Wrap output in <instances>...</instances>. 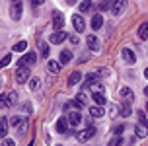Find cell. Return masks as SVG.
Listing matches in <instances>:
<instances>
[{
  "instance_id": "1",
  "label": "cell",
  "mask_w": 148,
  "mask_h": 146,
  "mask_svg": "<svg viewBox=\"0 0 148 146\" xmlns=\"http://www.w3.org/2000/svg\"><path fill=\"white\" fill-rule=\"evenodd\" d=\"M31 74H29V66H18V70H16V82L18 84H25V82H29Z\"/></svg>"
},
{
  "instance_id": "2",
  "label": "cell",
  "mask_w": 148,
  "mask_h": 146,
  "mask_svg": "<svg viewBox=\"0 0 148 146\" xmlns=\"http://www.w3.org/2000/svg\"><path fill=\"white\" fill-rule=\"evenodd\" d=\"M127 4H129V0H113V2H111V14L121 16L127 10Z\"/></svg>"
},
{
  "instance_id": "3",
  "label": "cell",
  "mask_w": 148,
  "mask_h": 146,
  "mask_svg": "<svg viewBox=\"0 0 148 146\" xmlns=\"http://www.w3.org/2000/svg\"><path fill=\"white\" fill-rule=\"evenodd\" d=\"M10 18H12L14 22H18V20L22 18V2H20V0H14V2L10 4Z\"/></svg>"
},
{
  "instance_id": "4",
  "label": "cell",
  "mask_w": 148,
  "mask_h": 146,
  "mask_svg": "<svg viewBox=\"0 0 148 146\" xmlns=\"http://www.w3.org/2000/svg\"><path fill=\"white\" fill-rule=\"evenodd\" d=\"M121 58H123L125 64H134V62H136V55H134V51L129 49V47H125V49L121 51Z\"/></svg>"
},
{
  "instance_id": "5",
  "label": "cell",
  "mask_w": 148,
  "mask_h": 146,
  "mask_svg": "<svg viewBox=\"0 0 148 146\" xmlns=\"http://www.w3.org/2000/svg\"><path fill=\"white\" fill-rule=\"evenodd\" d=\"M72 25H74V31H78V33H84L86 31V22H84V18L80 14L72 16Z\"/></svg>"
},
{
  "instance_id": "6",
  "label": "cell",
  "mask_w": 148,
  "mask_h": 146,
  "mask_svg": "<svg viewBox=\"0 0 148 146\" xmlns=\"http://www.w3.org/2000/svg\"><path fill=\"white\" fill-rule=\"evenodd\" d=\"M68 35H66V31H55V33H51V37H49V43H55V45H60L62 41H66Z\"/></svg>"
},
{
  "instance_id": "7",
  "label": "cell",
  "mask_w": 148,
  "mask_h": 146,
  "mask_svg": "<svg viewBox=\"0 0 148 146\" xmlns=\"http://www.w3.org/2000/svg\"><path fill=\"white\" fill-rule=\"evenodd\" d=\"M37 62V55L35 53H27L25 57H22L20 60H18V64L20 66H33Z\"/></svg>"
},
{
  "instance_id": "8",
  "label": "cell",
  "mask_w": 148,
  "mask_h": 146,
  "mask_svg": "<svg viewBox=\"0 0 148 146\" xmlns=\"http://www.w3.org/2000/svg\"><path fill=\"white\" fill-rule=\"evenodd\" d=\"M86 45L90 47V51H94V53H97L99 49H101V43H99V39H97L96 35H88L86 37Z\"/></svg>"
},
{
  "instance_id": "9",
  "label": "cell",
  "mask_w": 148,
  "mask_h": 146,
  "mask_svg": "<svg viewBox=\"0 0 148 146\" xmlns=\"http://www.w3.org/2000/svg\"><path fill=\"white\" fill-rule=\"evenodd\" d=\"M62 25H64V14L62 12H53V27L57 29H62Z\"/></svg>"
},
{
  "instance_id": "10",
  "label": "cell",
  "mask_w": 148,
  "mask_h": 146,
  "mask_svg": "<svg viewBox=\"0 0 148 146\" xmlns=\"http://www.w3.org/2000/svg\"><path fill=\"white\" fill-rule=\"evenodd\" d=\"M99 78H97V74H86V78L82 82V90H86V88H92L94 84H97Z\"/></svg>"
},
{
  "instance_id": "11",
  "label": "cell",
  "mask_w": 148,
  "mask_h": 146,
  "mask_svg": "<svg viewBox=\"0 0 148 146\" xmlns=\"http://www.w3.org/2000/svg\"><path fill=\"white\" fill-rule=\"evenodd\" d=\"M94 134H96V129H94V127H88V129H84V131L78 132V140H80V142H86V140L92 138Z\"/></svg>"
},
{
  "instance_id": "12",
  "label": "cell",
  "mask_w": 148,
  "mask_h": 146,
  "mask_svg": "<svg viewBox=\"0 0 148 146\" xmlns=\"http://www.w3.org/2000/svg\"><path fill=\"white\" fill-rule=\"evenodd\" d=\"M55 131L60 132V134H64V132L68 131V119H64V117H60V119H57V125H55Z\"/></svg>"
},
{
  "instance_id": "13",
  "label": "cell",
  "mask_w": 148,
  "mask_h": 146,
  "mask_svg": "<svg viewBox=\"0 0 148 146\" xmlns=\"http://www.w3.org/2000/svg\"><path fill=\"white\" fill-rule=\"evenodd\" d=\"M82 123V115L78 111H70V115H68V125L70 127H78Z\"/></svg>"
},
{
  "instance_id": "14",
  "label": "cell",
  "mask_w": 148,
  "mask_h": 146,
  "mask_svg": "<svg viewBox=\"0 0 148 146\" xmlns=\"http://www.w3.org/2000/svg\"><path fill=\"white\" fill-rule=\"evenodd\" d=\"M134 136L136 138H146L148 136V129H146V125H134Z\"/></svg>"
},
{
  "instance_id": "15",
  "label": "cell",
  "mask_w": 148,
  "mask_h": 146,
  "mask_svg": "<svg viewBox=\"0 0 148 146\" xmlns=\"http://www.w3.org/2000/svg\"><path fill=\"white\" fill-rule=\"evenodd\" d=\"M136 35H138V39H140V41H146V39H148V22H142L140 25H138Z\"/></svg>"
},
{
  "instance_id": "16",
  "label": "cell",
  "mask_w": 148,
  "mask_h": 146,
  "mask_svg": "<svg viewBox=\"0 0 148 146\" xmlns=\"http://www.w3.org/2000/svg\"><path fill=\"white\" fill-rule=\"evenodd\" d=\"M131 113H133V105H131V101H127V99H125V103L119 107V115H121V117H129Z\"/></svg>"
},
{
  "instance_id": "17",
  "label": "cell",
  "mask_w": 148,
  "mask_h": 146,
  "mask_svg": "<svg viewBox=\"0 0 148 146\" xmlns=\"http://www.w3.org/2000/svg\"><path fill=\"white\" fill-rule=\"evenodd\" d=\"M82 82V74L78 70H74L70 76H68V86H76V84H80Z\"/></svg>"
},
{
  "instance_id": "18",
  "label": "cell",
  "mask_w": 148,
  "mask_h": 146,
  "mask_svg": "<svg viewBox=\"0 0 148 146\" xmlns=\"http://www.w3.org/2000/svg\"><path fill=\"white\" fill-rule=\"evenodd\" d=\"M103 107L101 105H94V107H90V117H94V119H97V117H103Z\"/></svg>"
},
{
  "instance_id": "19",
  "label": "cell",
  "mask_w": 148,
  "mask_h": 146,
  "mask_svg": "<svg viewBox=\"0 0 148 146\" xmlns=\"http://www.w3.org/2000/svg\"><path fill=\"white\" fill-rule=\"evenodd\" d=\"M8 127H10V125H8V117H2V119H0V136H2V138L8 136Z\"/></svg>"
},
{
  "instance_id": "20",
  "label": "cell",
  "mask_w": 148,
  "mask_h": 146,
  "mask_svg": "<svg viewBox=\"0 0 148 146\" xmlns=\"http://www.w3.org/2000/svg\"><path fill=\"white\" fill-rule=\"evenodd\" d=\"M70 60H72V53L68 51V49H64V51L60 53V58H59V62H60V64H68Z\"/></svg>"
},
{
  "instance_id": "21",
  "label": "cell",
  "mask_w": 148,
  "mask_h": 146,
  "mask_svg": "<svg viewBox=\"0 0 148 146\" xmlns=\"http://www.w3.org/2000/svg\"><path fill=\"white\" fill-rule=\"evenodd\" d=\"M47 68H49L51 74H59L60 72V62H57V60H49V62H47Z\"/></svg>"
},
{
  "instance_id": "22",
  "label": "cell",
  "mask_w": 148,
  "mask_h": 146,
  "mask_svg": "<svg viewBox=\"0 0 148 146\" xmlns=\"http://www.w3.org/2000/svg\"><path fill=\"white\" fill-rule=\"evenodd\" d=\"M10 105H12L10 95H8V94H0V109H8Z\"/></svg>"
},
{
  "instance_id": "23",
  "label": "cell",
  "mask_w": 148,
  "mask_h": 146,
  "mask_svg": "<svg viewBox=\"0 0 148 146\" xmlns=\"http://www.w3.org/2000/svg\"><path fill=\"white\" fill-rule=\"evenodd\" d=\"M92 97H94L96 105H101V107L105 105V95L101 94V92H94V94H92Z\"/></svg>"
},
{
  "instance_id": "24",
  "label": "cell",
  "mask_w": 148,
  "mask_h": 146,
  "mask_svg": "<svg viewBox=\"0 0 148 146\" xmlns=\"http://www.w3.org/2000/svg\"><path fill=\"white\" fill-rule=\"evenodd\" d=\"M101 25H103V18H101V16H94V18H92V29L97 31Z\"/></svg>"
},
{
  "instance_id": "25",
  "label": "cell",
  "mask_w": 148,
  "mask_h": 146,
  "mask_svg": "<svg viewBox=\"0 0 148 146\" xmlns=\"http://www.w3.org/2000/svg\"><path fill=\"white\" fill-rule=\"evenodd\" d=\"M64 109H66V111H70V109H72V111H78V109H84V107H82L76 99H72V101H68L66 105H64Z\"/></svg>"
},
{
  "instance_id": "26",
  "label": "cell",
  "mask_w": 148,
  "mask_h": 146,
  "mask_svg": "<svg viewBox=\"0 0 148 146\" xmlns=\"http://www.w3.org/2000/svg\"><path fill=\"white\" fill-rule=\"evenodd\" d=\"M123 140H125V138H123L121 134H115V136L107 142V146H121V144H123Z\"/></svg>"
},
{
  "instance_id": "27",
  "label": "cell",
  "mask_w": 148,
  "mask_h": 146,
  "mask_svg": "<svg viewBox=\"0 0 148 146\" xmlns=\"http://www.w3.org/2000/svg\"><path fill=\"white\" fill-rule=\"evenodd\" d=\"M49 51H51V49H49V43H39V55H41V57H49Z\"/></svg>"
},
{
  "instance_id": "28",
  "label": "cell",
  "mask_w": 148,
  "mask_h": 146,
  "mask_svg": "<svg viewBox=\"0 0 148 146\" xmlns=\"http://www.w3.org/2000/svg\"><path fill=\"white\" fill-rule=\"evenodd\" d=\"M121 97L127 99V101H131V99H133V92H131V88H121Z\"/></svg>"
},
{
  "instance_id": "29",
  "label": "cell",
  "mask_w": 148,
  "mask_h": 146,
  "mask_svg": "<svg viewBox=\"0 0 148 146\" xmlns=\"http://www.w3.org/2000/svg\"><path fill=\"white\" fill-rule=\"evenodd\" d=\"M12 49H14L16 53H23L25 49H27V43H25V41H18V43H16Z\"/></svg>"
},
{
  "instance_id": "30",
  "label": "cell",
  "mask_w": 148,
  "mask_h": 146,
  "mask_svg": "<svg viewBox=\"0 0 148 146\" xmlns=\"http://www.w3.org/2000/svg\"><path fill=\"white\" fill-rule=\"evenodd\" d=\"M10 62H12V55L8 53V55H4V57H2V60H0V68H6Z\"/></svg>"
},
{
  "instance_id": "31",
  "label": "cell",
  "mask_w": 148,
  "mask_h": 146,
  "mask_svg": "<svg viewBox=\"0 0 148 146\" xmlns=\"http://www.w3.org/2000/svg\"><path fill=\"white\" fill-rule=\"evenodd\" d=\"M111 2H113V0H101V2H99V12L111 10Z\"/></svg>"
},
{
  "instance_id": "32",
  "label": "cell",
  "mask_w": 148,
  "mask_h": 146,
  "mask_svg": "<svg viewBox=\"0 0 148 146\" xmlns=\"http://www.w3.org/2000/svg\"><path fill=\"white\" fill-rule=\"evenodd\" d=\"M76 101L80 103L82 107H86V103H88V97H86V94H76Z\"/></svg>"
},
{
  "instance_id": "33",
  "label": "cell",
  "mask_w": 148,
  "mask_h": 146,
  "mask_svg": "<svg viewBox=\"0 0 148 146\" xmlns=\"http://www.w3.org/2000/svg\"><path fill=\"white\" fill-rule=\"evenodd\" d=\"M90 8H92V2H90V0H84L80 4V12H88Z\"/></svg>"
},
{
  "instance_id": "34",
  "label": "cell",
  "mask_w": 148,
  "mask_h": 146,
  "mask_svg": "<svg viewBox=\"0 0 148 146\" xmlns=\"http://www.w3.org/2000/svg\"><path fill=\"white\" fill-rule=\"evenodd\" d=\"M39 86H41V82H39V78H31V80H29V88H31V90H37Z\"/></svg>"
},
{
  "instance_id": "35",
  "label": "cell",
  "mask_w": 148,
  "mask_h": 146,
  "mask_svg": "<svg viewBox=\"0 0 148 146\" xmlns=\"http://www.w3.org/2000/svg\"><path fill=\"white\" fill-rule=\"evenodd\" d=\"M10 125H12V127H20V125H22V117H12V119H10Z\"/></svg>"
},
{
  "instance_id": "36",
  "label": "cell",
  "mask_w": 148,
  "mask_h": 146,
  "mask_svg": "<svg viewBox=\"0 0 148 146\" xmlns=\"http://www.w3.org/2000/svg\"><path fill=\"white\" fill-rule=\"evenodd\" d=\"M123 131H125V125H115L113 127V132L115 134H123Z\"/></svg>"
},
{
  "instance_id": "37",
  "label": "cell",
  "mask_w": 148,
  "mask_h": 146,
  "mask_svg": "<svg viewBox=\"0 0 148 146\" xmlns=\"http://www.w3.org/2000/svg\"><path fill=\"white\" fill-rule=\"evenodd\" d=\"M2 146H16V142L12 138H8V136H4V140H2Z\"/></svg>"
},
{
  "instance_id": "38",
  "label": "cell",
  "mask_w": 148,
  "mask_h": 146,
  "mask_svg": "<svg viewBox=\"0 0 148 146\" xmlns=\"http://www.w3.org/2000/svg\"><path fill=\"white\" fill-rule=\"evenodd\" d=\"M92 90H94V92H101V94H103V86H101L99 82H97V84H94V86H92Z\"/></svg>"
},
{
  "instance_id": "39",
  "label": "cell",
  "mask_w": 148,
  "mask_h": 146,
  "mask_svg": "<svg viewBox=\"0 0 148 146\" xmlns=\"http://www.w3.org/2000/svg\"><path fill=\"white\" fill-rule=\"evenodd\" d=\"M8 95H10V101H12V105H14V103L18 101V94H16V92H10Z\"/></svg>"
},
{
  "instance_id": "40",
  "label": "cell",
  "mask_w": 148,
  "mask_h": 146,
  "mask_svg": "<svg viewBox=\"0 0 148 146\" xmlns=\"http://www.w3.org/2000/svg\"><path fill=\"white\" fill-rule=\"evenodd\" d=\"M23 111H25V113H31V111H33V109H31V103L29 101L23 103Z\"/></svg>"
},
{
  "instance_id": "41",
  "label": "cell",
  "mask_w": 148,
  "mask_h": 146,
  "mask_svg": "<svg viewBox=\"0 0 148 146\" xmlns=\"http://www.w3.org/2000/svg\"><path fill=\"white\" fill-rule=\"evenodd\" d=\"M138 119H140L142 125H146V117H144V111H138Z\"/></svg>"
},
{
  "instance_id": "42",
  "label": "cell",
  "mask_w": 148,
  "mask_h": 146,
  "mask_svg": "<svg viewBox=\"0 0 148 146\" xmlns=\"http://www.w3.org/2000/svg\"><path fill=\"white\" fill-rule=\"evenodd\" d=\"M43 2H45V0H31V4H33V6H41Z\"/></svg>"
},
{
  "instance_id": "43",
  "label": "cell",
  "mask_w": 148,
  "mask_h": 146,
  "mask_svg": "<svg viewBox=\"0 0 148 146\" xmlns=\"http://www.w3.org/2000/svg\"><path fill=\"white\" fill-rule=\"evenodd\" d=\"M70 43H72V45H78V37L72 35V37H70Z\"/></svg>"
},
{
  "instance_id": "44",
  "label": "cell",
  "mask_w": 148,
  "mask_h": 146,
  "mask_svg": "<svg viewBox=\"0 0 148 146\" xmlns=\"http://www.w3.org/2000/svg\"><path fill=\"white\" fill-rule=\"evenodd\" d=\"M64 2H66V4H70V6H72V4H76V0H64Z\"/></svg>"
},
{
  "instance_id": "45",
  "label": "cell",
  "mask_w": 148,
  "mask_h": 146,
  "mask_svg": "<svg viewBox=\"0 0 148 146\" xmlns=\"http://www.w3.org/2000/svg\"><path fill=\"white\" fill-rule=\"evenodd\" d=\"M144 78H148V66L144 68Z\"/></svg>"
},
{
  "instance_id": "46",
  "label": "cell",
  "mask_w": 148,
  "mask_h": 146,
  "mask_svg": "<svg viewBox=\"0 0 148 146\" xmlns=\"http://www.w3.org/2000/svg\"><path fill=\"white\" fill-rule=\"evenodd\" d=\"M144 95H146V99H148V86L144 88Z\"/></svg>"
},
{
  "instance_id": "47",
  "label": "cell",
  "mask_w": 148,
  "mask_h": 146,
  "mask_svg": "<svg viewBox=\"0 0 148 146\" xmlns=\"http://www.w3.org/2000/svg\"><path fill=\"white\" fill-rule=\"evenodd\" d=\"M144 111H148V101H146V107H144Z\"/></svg>"
},
{
  "instance_id": "48",
  "label": "cell",
  "mask_w": 148,
  "mask_h": 146,
  "mask_svg": "<svg viewBox=\"0 0 148 146\" xmlns=\"http://www.w3.org/2000/svg\"><path fill=\"white\" fill-rule=\"evenodd\" d=\"M27 146H33V142H29V144H27Z\"/></svg>"
},
{
  "instance_id": "49",
  "label": "cell",
  "mask_w": 148,
  "mask_h": 146,
  "mask_svg": "<svg viewBox=\"0 0 148 146\" xmlns=\"http://www.w3.org/2000/svg\"><path fill=\"white\" fill-rule=\"evenodd\" d=\"M146 129H148V123H146Z\"/></svg>"
},
{
  "instance_id": "50",
  "label": "cell",
  "mask_w": 148,
  "mask_h": 146,
  "mask_svg": "<svg viewBox=\"0 0 148 146\" xmlns=\"http://www.w3.org/2000/svg\"><path fill=\"white\" fill-rule=\"evenodd\" d=\"M57 146H62V144H57Z\"/></svg>"
}]
</instances>
